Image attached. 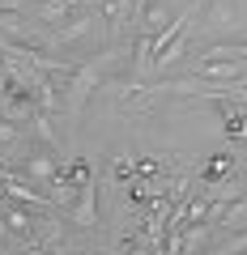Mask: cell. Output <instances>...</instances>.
I'll return each instance as SVG.
<instances>
[{
	"mask_svg": "<svg viewBox=\"0 0 247 255\" xmlns=\"http://www.w3.org/2000/svg\"><path fill=\"white\" fill-rule=\"evenodd\" d=\"M115 60V55H98V60H90V64H77L73 68V85H68V115H81V107H85V98H90L94 90L102 85V73H107V64Z\"/></svg>",
	"mask_w": 247,
	"mask_h": 255,
	"instance_id": "1",
	"label": "cell"
},
{
	"mask_svg": "<svg viewBox=\"0 0 247 255\" xmlns=\"http://www.w3.org/2000/svg\"><path fill=\"white\" fill-rule=\"evenodd\" d=\"M230 170H235V157H230V153H213V157H209V166L201 170V179L213 187V183H222Z\"/></svg>",
	"mask_w": 247,
	"mask_h": 255,
	"instance_id": "2",
	"label": "cell"
},
{
	"mask_svg": "<svg viewBox=\"0 0 247 255\" xmlns=\"http://www.w3.org/2000/svg\"><path fill=\"white\" fill-rule=\"evenodd\" d=\"M222 132H226V136H243V132H247L243 115H222Z\"/></svg>",
	"mask_w": 247,
	"mask_h": 255,
	"instance_id": "3",
	"label": "cell"
},
{
	"mask_svg": "<svg viewBox=\"0 0 247 255\" xmlns=\"http://www.w3.org/2000/svg\"><path fill=\"white\" fill-rule=\"evenodd\" d=\"M243 128H247V115H243Z\"/></svg>",
	"mask_w": 247,
	"mask_h": 255,
	"instance_id": "4",
	"label": "cell"
}]
</instances>
